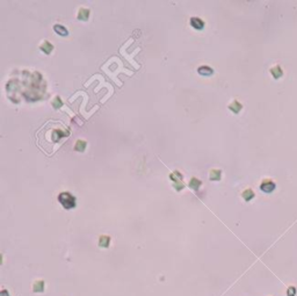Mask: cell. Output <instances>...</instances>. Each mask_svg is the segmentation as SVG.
<instances>
[{
    "label": "cell",
    "mask_w": 297,
    "mask_h": 296,
    "mask_svg": "<svg viewBox=\"0 0 297 296\" xmlns=\"http://www.w3.org/2000/svg\"><path fill=\"white\" fill-rule=\"evenodd\" d=\"M58 201L63 206L65 209H72L77 206L75 198L70 193V192H62L58 195Z\"/></svg>",
    "instance_id": "1"
},
{
    "label": "cell",
    "mask_w": 297,
    "mask_h": 296,
    "mask_svg": "<svg viewBox=\"0 0 297 296\" xmlns=\"http://www.w3.org/2000/svg\"><path fill=\"white\" fill-rule=\"evenodd\" d=\"M171 180L174 182V188L178 190H181L183 187H185V185L182 184V174H181L180 172H174V173H172L170 175Z\"/></svg>",
    "instance_id": "2"
},
{
    "label": "cell",
    "mask_w": 297,
    "mask_h": 296,
    "mask_svg": "<svg viewBox=\"0 0 297 296\" xmlns=\"http://www.w3.org/2000/svg\"><path fill=\"white\" fill-rule=\"evenodd\" d=\"M275 187H276L275 182L269 179L264 180L262 184L260 185V189L262 190V192H265V193H272L273 190L275 189Z\"/></svg>",
    "instance_id": "3"
},
{
    "label": "cell",
    "mask_w": 297,
    "mask_h": 296,
    "mask_svg": "<svg viewBox=\"0 0 297 296\" xmlns=\"http://www.w3.org/2000/svg\"><path fill=\"white\" fill-rule=\"evenodd\" d=\"M191 26L193 27V28L197 29V30H202V29L204 28L205 23L202 21L200 18H195V16H193V18L191 19Z\"/></svg>",
    "instance_id": "4"
},
{
    "label": "cell",
    "mask_w": 297,
    "mask_h": 296,
    "mask_svg": "<svg viewBox=\"0 0 297 296\" xmlns=\"http://www.w3.org/2000/svg\"><path fill=\"white\" fill-rule=\"evenodd\" d=\"M197 72H199L200 75L208 77V75H212L214 74V70H212L211 67H209V66H200L197 69Z\"/></svg>",
    "instance_id": "5"
},
{
    "label": "cell",
    "mask_w": 297,
    "mask_h": 296,
    "mask_svg": "<svg viewBox=\"0 0 297 296\" xmlns=\"http://www.w3.org/2000/svg\"><path fill=\"white\" fill-rule=\"evenodd\" d=\"M89 16V10L88 8H80L78 12V19L81 21H87Z\"/></svg>",
    "instance_id": "6"
},
{
    "label": "cell",
    "mask_w": 297,
    "mask_h": 296,
    "mask_svg": "<svg viewBox=\"0 0 297 296\" xmlns=\"http://www.w3.org/2000/svg\"><path fill=\"white\" fill-rule=\"evenodd\" d=\"M53 30L57 33L58 35H61V36H67L69 35V30L62 26V24H55L53 26Z\"/></svg>",
    "instance_id": "7"
},
{
    "label": "cell",
    "mask_w": 297,
    "mask_h": 296,
    "mask_svg": "<svg viewBox=\"0 0 297 296\" xmlns=\"http://www.w3.org/2000/svg\"><path fill=\"white\" fill-rule=\"evenodd\" d=\"M41 50H42L44 53L49 55L53 50V45L49 41H44V42L41 44Z\"/></svg>",
    "instance_id": "8"
},
{
    "label": "cell",
    "mask_w": 297,
    "mask_h": 296,
    "mask_svg": "<svg viewBox=\"0 0 297 296\" xmlns=\"http://www.w3.org/2000/svg\"><path fill=\"white\" fill-rule=\"evenodd\" d=\"M209 178H210L211 181H218V180H221V178H222V171L221 169H211Z\"/></svg>",
    "instance_id": "9"
},
{
    "label": "cell",
    "mask_w": 297,
    "mask_h": 296,
    "mask_svg": "<svg viewBox=\"0 0 297 296\" xmlns=\"http://www.w3.org/2000/svg\"><path fill=\"white\" fill-rule=\"evenodd\" d=\"M270 73H272V75H273L275 79H279V78H281V77H282L283 71L281 70V67H280V66H274V67H272V69H270Z\"/></svg>",
    "instance_id": "10"
},
{
    "label": "cell",
    "mask_w": 297,
    "mask_h": 296,
    "mask_svg": "<svg viewBox=\"0 0 297 296\" xmlns=\"http://www.w3.org/2000/svg\"><path fill=\"white\" fill-rule=\"evenodd\" d=\"M242 108H243V106H242V105H240V104H239V102H238L237 100H234L233 102H232V104H231V105L229 106V109H230L231 112L236 113V114H237V113H239Z\"/></svg>",
    "instance_id": "11"
},
{
    "label": "cell",
    "mask_w": 297,
    "mask_h": 296,
    "mask_svg": "<svg viewBox=\"0 0 297 296\" xmlns=\"http://www.w3.org/2000/svg\"><path fill=\"white\" fill-rule=\"evenodd\" d=\"M243 199H244L245 201H251L253 198H254V193H253V190L252 189H245L244 192H243Z\"/></svg>",
    "instance_id": "12"
},
{
    "label": "cell",
    "mask_w": 297,
    "mask_h": 296,
    "mask_svg": "<svg viewBox=\"0 0 297 296\" xmlns=\"http://www.w3.org/2000/svg\"><path fill=\"white\" fill-rule=\"evenodd\" d=\"M202 185L201 180H199L197 178H191V180L189 181V186L191 188H193L194 190H199L200 186Z\"/></svg>",
    "instance_id": "13"
},
{
    "label": "cell",
    "mask_w": 297,
    "mask_h": 296,
    "mask_svg": "<svg viewBox=\"0 0 297 296\" xmlns=\"http://www.w3.org/2000/svg\"><path fill=\"white\" fill-rule=\"evenodd\" d=\"M109 243H110V238L108 236H101L100 239H99V245L101 247H108Z\"/></svg>",
    "instance_id": "14"
},
{
    "label": "cell",
    "mask_w": 297,
    "mask_h": 296,
    "mask_svg": "<svg viewBox=\"0 0 297 296\" xmlns=\"http://www.w3.org/2000/svg\"><path fill=\"white\" fill-rule=\"evenodd\" d=\"M85 149H86V142H84V141H78L75 143V147H74L75 151L83 152V151H85Z\"/></svg>",
    "instance_id": "15"
},
{
    "label": "cell",
    "mask_w": 297,
    "mask_h": 296,
    "mask_svg": "<svg viewBox=\"0 0 297 296\" xmlns=\"http://www.w3.org/2000/svg\"><path fill=\"white\" fill-rule=\"evenodd\" d=\"M34 292L35 293H40V292H43L44 290V282L43 281H37L34 283Z\"/></svg>",
    "instance_id": "16"
},
{
    "label": "cell",
    "mask_w": 297,
    "mask_h": 296,
    "mask_svg": "<svg viewBox=\"0 0 297 296\" xmlns=\"http://www.w3.org/2000/svg\"><path fill=\"white\" fill-rule=\"evenodd\" d=\"M52 106H53V108H56V109H59L61 107L63 106V101L61 100L59 96H56V98H55V100L52 101Z\"/></svg>",
    "instance_id": "17"
},
{
    "label": "cell",
    "mask_w": 297,
    "mask_h": 296,
    "mask_svg": "<svg viewBox=\"0 0 297 296\" xmlns=\"http://www.w3.org/2000/svg\"><path fill=\"white\" fill-rule=\"evenodd\" d=\"M55 136H57V138H56L55 141H58L59 138L65 137V134H64L63 131H61V130H56V131L53 132V138H55Z\"/></svg>",
    "instance_id": "18"
},
{
    "label": "cell",
    "mask_w": 297,
    "mask_h": 296,
    "mask_svg": "<svg viewBox=\"0 0 297 296\" xmlns=\"http://www.w3.org/2000/svg\"><path fill=\"white\" fill-rule=\"evenodd\" d=\"M287 295L288 296H295L296 295V288L295 287H289L288 290H287Z\"/></svg>",
    "instance_id": "19"
},
{
    "label": "cell",
    "mask_w": 297,
    "mask_h": 296,
    "mask_svg": "<svg viewBox=\"0 0 297 296\" xmlns=\"http://www.w3.org/2000/svg\"><path fill=\"white\" fill-rule=\"evenodd\" d=\"M1 296H10V295H8L7 290H2V292H1Z\"/></svg>",
    "instance_id": "20"
}]
</instances>
